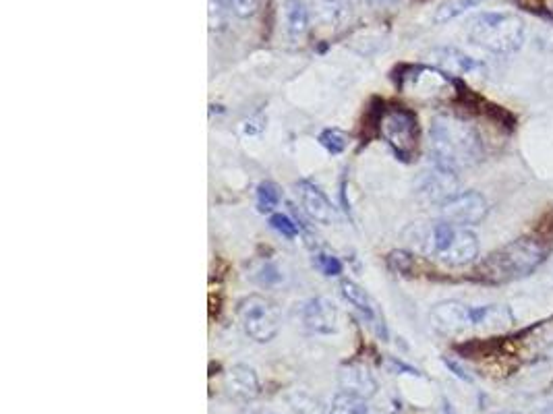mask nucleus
I'll return each instance as SVG.
<instances>
[{
	"label": "nucleus",
	"mask_w": 553,
	"mask_h": 414,
	"mask_svg": "<svg viewBox=\"0 0 553 414\" xmlns=\"http://www.w3.org/2000/svg\"><path fill=\"white\" fill-rule=\"evenodd\" d=\"M402 90L419 100H446L456 92V81L442 69L413 67L402 77Z\"/></svg>",
	"instance_id": "6e6552de"
},
{
	"label": "nucleus",
	"mask_w": 553,
	"mask_h": 414,
	"mask_svg": "<svg viewBox=\"0 0 553 414\" xmlns=\"http://www.w3.org/2000/svg\"><path fill=\"white\" fill-rule=\"evenodd\" d=\"M380 133L400 160H413L419 150V123L415 112L394 106L382 114Z\"/></svg>",
	"instance_id": "0eeeda50"
},
{
	"label": "nucleus",
	"mask_w": 553,
	"mask_h": 414,
	"mask_svg": "<svg viewBox=\"0 0 553 414\" xmlns=\"http://www.w3.org/2000/svg\"><path fill=\"white\" fill-rule=\"evenodd\" d=\"M427 251L450 268H462L479 257V239L467 226H456L446 220L433 224L425 234Z\"/></svg>",
	"instance_id": "39448f33"
},
{
	"label": "nucleus",
	"mask_w": 553,
	"mask_h": 414,
	"mask_svg": "<svg viewBox=\"0 0 553 414\" xmlns=\"http://www.w3.org/2000/svg\"><path fill=\"white\" fill-rule=\"evenodd\" d=\"M328 414H369V410H367V404L363 398H359L355 394H348V392H340L332 400Z\"/></svg>",
	"instance_id": "412c9836"
},
{
	"label": "nucleus",
	"mask_w": 553,
	"mask_h": 414,
	"mask_svg": "<svg viewBox=\"0 0 553 414\" xmlns=\"http://www.w3.org/2000/svg\"><path fill=\"white\" fill-rule=\"evenodd\" d=\"M373 3H377V5H396V3H400V0H373Z\"/></svg>",
	"instance_id": "c85d7f7f"
},
{
	"label": "nucleus",
	"mask_w": 553,
	"mask_h": 414,
	"mask_svg": "<svg viewBox=\"0 0 553 414\" xmlns=\"http://www.w3.org/2000/svg\"><path fill=\"white\" fill-rule=\"evenodd\" d=\"M340 292L346 303H351L367 321H377V311H375V305L371 301L369 294L353 280H342L340 282Z\"/></svg>",
	"instance_id": "f3484780"
},
{
	"label": "nucleus",
	"mask_w": 553,
	"mask_h": 414,
	"mask_svg": "<svg viewBox=\"0 0 553 414\" xmlns=\"http://www.w3.org/2000/svg\"><path fill=\"white\" fill-rule=\"evenodd\" d=\"M301 321L315 334H334L338 330V307L326 297H315L303 305Z\"/></svg>",
	"instance_id": "f8f14e48"
},
{
	"label": "nucleus",
	"mask_w": 553,
	"mask_h": 414,
	"mask_svg": "<svg viewBox=\"0 0 553 414\" xmlns=\"http://www.w3.org/2000/svg\"><path fill=\"white\" fill-rule=\"evenodd\" d=\"M553 253V218L516 236L481 259L475 274L485 284H510L535 274Z\"/></svg>",
	"instance_id": "f257e3e1"
},
{
	"label": "nucleus",
	"mask_w": 553,
	"mask_h": 414,
	"mask_svg": "<svg viewBox=\"0 0 553 414\" xmlns=\"http://www.w3.org/2000/svg\"><path fill=\"white\" fill-rule=\"evenodd\" d=\"M348 141H351V137H348L340 129H326V131L319 133V143H322L326 147V150L330 154H334V156H338V154H342L346 150Z\"/></svg>",
	"instance_id": "4be33fe9"
},
{
	"label": "nucleus",
	"mask_w": 553,
	"mask_h": 414,
	"mask_svg": "<svg viewBox=\"0 0 553 414\" xmlns=\"http://www.w3.org/2000/svg\"><path fill=\"white\" fill-rule=\"evenodd\" d=\"M541 7L553 19V0H541Z\"/></svg>",
	"instance_id": "cd10ccee"
},
{
	"label": "nucleus",
	"mask_w": 553,
	"mask_h": 414,
	"mask_svg": "<svg viewBox=\"0 0 553 414\" xmlns=\"http://www.w3.org/2000/svg\"><path fill=\"white\" fill-rule=\"evenodd\" d=\"M270 226H272L276 232H280L282 236H286V239H295V236L299 234L297 224H295L293 220H290L288 216H284V214H274V216L270 218Z\"/></svg>",
	"instance_id": "a878e982"
},
{
	"label": "nucleus",
	"mask_w": 553,
	"mask_h": 414,
	"mask_svg": "<svg viewBox=\"0 0 553 414\" xmlns=\"http://www.w3.org/2000/svg\"><path fill=\"white\" fill-rule=\"evenodd\" d=\"M469 38L491 54L508 56L525 44L527 27L514 13H481L469 23Z\"/></svg>",
	"instance_id": "20e7f679"
},
{
	"label": "nucleus",
	"mask_w": 553,
	"mask_h": 414,
	"mask_svg": "<svg viewBox=\"0 0 553 414\" xmlns=\"http://www.w3.org/2000/svg\"><path fill=\"white\" fill-rule=\"evenodd\" d=\"M313 265H315V268H317L319 272H322L324 276H330V278L342 274V263H340V259L334 257V255L317 253V255L313 257Z\"/></svg>",
	"instance_id": "393cba45"
},
{
	"label": "nucleus",
	"mask_w": 553,
	"mask_h": 414,
	"mask_svg": "<svg viewBox=\"0 0 553 414\" xmlns=\"http://www.w3.org/2000/svg\"><path fill=\"white\" fill-rule=\"evenodd\" d=\"M431 319L444 332H464L479 328L504 330L514 325V315L506 305H467L462 301H442L431 309Z\"/></svg>",
	"instance_id": "7ed1b4c3"
},
{
	"label": "nucleus",
	"mask_w": 553,
	"mask_h": 414,
	"mask_svg": "<svg viewBox=\"0 0 553 414\" xmlns=\"http://www.w3.org/2000/svg\"><path fill=\"white\" fill-rule=\"evenodd\" d=\"M280 272L274 268V265L272 263H266L264 265V268H261L259 270V284H264V286H272V284H276V282H280Z\"/></svg>",
	"instance_id": "bb28decb"
},
{
	"label": "nucleus",
	"mask_w": 553,
	"mask_h": 414,
	"mask_svg": "<svg viewBox=\"0 0 553 414\" xmlns=\"http://www.w3.org/2000/svg\"><path fill=\"white\" fill-rule=\"evenodd\" d=\"M429 147L433 164L452 172L471 168L485 156V143L475 125L458 116L440 114L429 125Z\"/></svg>",
	"instance_id": "f03ea898"
},
{
	"label": "nucleus",
	"mask_w": 553,
	"mask_h": 414,
	"mask_svg": "<svg viewBox=\"0 0 553 414\" xmlns=\"http://www.w3.org/2000/svg\"><path fill=\"white\" fill-rule=\"evenodd\" d=\"M375 381L373 377L361 369V367H348L346 373H342V392L355 394L363 400L371 398L375 394Z\"/></svg>",
	"instance_id": "a211bd4d"
},
{
	"label": "nucleus",
	"mask_w": 553,
	"mask_h": 414,
	"mask_svg": "<svg viewBox=\"0 0 553 414\" xmlns=\"http://www.w3.org/2000/svg\"><path fill=\"white\" fill-rule=\"evenodd\" d=\"M435 58H438V65L448 75H473V73H479L483 69V65L479 61H475L473 56L464 54L458 48L435 50Z\"/></svg>",
	"instance_id": "dca6fc26"
},
{
	"label": "nucleus",
	"mask_w": 553,
	"mask_h": 414,
	"mask_svg": "<svg viewBox=\"0 0 553 414\" xmlns=\"http://www.w3.org/2000/svg\"><path fill=\"white\" fill-rule=\"evenodd\" d=\"M442 220L456 226H477L489 214L487 199L477 191H458L440 205Z\"/></svg>",
	"instance_id": "1a4fd4ad"
},
{
	"label": "nucleus",
	"mask_w": 553,
	"mask_h": 414,
	"mask_svg": "<svg viewBox=\"0 0 553 414\" xmlns=\"http://www.w3.org/2000/svg\"><path fill=\"white\" fill-rule=\"evenodd\" d=\"M224 388L228 396L237 402H251L259 396V377L249 365H232L224 375Z\"/></svg>",
	"instance_id": "4468645a"
},
{
	"label": "nucleus",
	"mask_w": 553,
	"mask_h": 414,
	"mask_svg": "<svg viewBox=\"0 0 553 414\" xmlns=\"http://www.w3.org/2000/svg\"><path fill=\"white\" fill-rule=\"evenodd\" d=\"M514 346L527 361H549L553 359V315L529 325L514 336Z\"/></svg>",
	"instance_id": "9d476101"
},
{
	"label": "nucleus",
	"mask_w": 553,
	"mask_h": 414,
	"mask_svg": "<svg viewBox=\"0 0 553 414\" xmlns=\"http://www.w3.org/2000/svg\"><path fill=\"white\" fill-rule=\"evenodd\" d=\"M483 3V0H446L444 5H440V9L435 11V17L433 21L442 25V23H448L460 15H464L467 11L479 7Z\"/></svg>",
	"instance_id": "aec40b11"
},
{
	"label": "nucleus",
	"mask_w": 553,
	"mask_h": 414,
	"mask_svg": "<svg viewBox=\"0 0 553 414\" xmlns=\"http://www.w3.org/2000/svg\"><path fill=\"white\" fill-rule=\"evenodd\" d=\"M220 3L226 7L230 15H235L239 19H249L259 9V0H220Z\"/></svg>",
	"instance_id": "5701e85b"
},
{
	"label": "nucleus",
	"mask_w": 553,
	"mask_h": 414,
	"mask_svg": "<svg viewBox=\"0 0 553 414\" xmlns=\"http://www.w3.org/2000/svg\"><path fill=\"white\" fill-rule=\"evenodd\" d=\"M297 193L301 197L303 210L307 212V216L313 222L324 224V226H330V224L336 222V210H334L332 201L317 185H313L311 181H299L297 183Z\"/></svg>",
	"instance_id": "ddd939ff"
},
{
	"label": "nucleus",
	"mask_w": 553,
	"mask_h": 414,
	"mask_svg": "<svg viewBox=\"0 0 553 414\" xmlns=\"http://www.w3.org/2000/svg\"><path fill=\"white\" fill-rule=\"evenodd\" d=\"M311 9L326 29H342L353 19V0H311Z\"/></svg>",
	"instance_id": "2eb2a0df"
},
{
	"label": "nucleus",
	"mask_w": 553,
	"mask_h": 414,
	"mask_svg": "<svg viewBox=\"0 0 553 414\" xmlns=\"http://www.w3.org/2000/svg\"><path fill=\"white\" fill-rule=\"evenodd\" d=\"M237 317L243 332L259 344L272 342L282 325L278 305L264 297V294H247V297H243L237 303Z\"/></svg>",
	"instance_id": "423d86ee"
},
{
	"label": "nucleus",
	"mask_w": 553,
	"mask_h": 414,
	"mask_svg": "<svg viewBox=\"0 0 553 414\" xmlns=\"http://www.w3.org/2000/svg\"><path fill=\"white\" fill-rule=\"evenodd\" d=\"M284 17H286V32L293 40H299L307 34L309 29V11L301 0H286L284 3Z\"/></svg>",
	"instance_id": "6ab92c4d"
},
{
	"label": "nucleus",
	"mask_w": 553,
	"mask_h": 414,
	"mask_svg": "<svg viewBox=\"0 0 553 414\" xmlns=\"http://www.w3.org/2000/svg\"><path fill=\"white\" fill-rule=\"evenodd\" d=\"M417 189L423 199L442 205L446 199L458 193V172L433 164V168L421 174Z\"/></svg>",
	"instance_id": "9b49d317"
},
{
	"label": "nucleus",
	"mask_w": 553,
	"mask_h": 414,
	"mask_svg": "<svg viewBox=\"0 0 553 414\" xmlns=\"http://www.w3.org/2000/svg\"><path fill=\"white\" fill-rule=\"evenodd\" d=\"M280 195L278 189L272 183H261L257 187V207L259 212H274V207L278 205Z\"/></svg>",
	"instance_id": "b1692460"
}]
</instances>
